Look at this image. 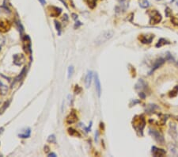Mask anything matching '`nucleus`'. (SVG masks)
<instances>
[{
  "label": "nucleus",
  "mask_w": 178,
  "mask_h": 157,
  "mask_svg": "<svg viewBox=\"0 0 178 157\" xmlns=\"http://www.w3.org/2000/svg\"><path fill=\"white\" fill-rule=\"evenodd\" d=\"M114 35V32L112 30H105L104 32H102L101 34L98 35V37L96 38L95 40V44L100 45L105 43L106 41H108L110 40Z\"/></svg>",
  "instance_id": "nucleus-1"
},
{
  "label": "nucleus",
  "mask_w": 178,
  "mask_h": 157,
  "mask_svg": "<svg viewBox=\"0 0 178 157\" xmlns=\"http://www.w3.org/2000/svg\"><path fill=\"white\" fill-rule=\"evenodd\" d=\"M145 125H146V121L142 116L135 117V119L133 120V127L135 128V130L137 132H139L142 136V130H143V128L145 127Z\"/></svg>",
  "instance_id": "nucleus-2"
},
{
  "label": "nucleus",
  "mask_w": 178,
  "mask_h": 157,
  "mask_svg": "<svg viewBox=\"0 0 178 157\" xmlns=\"http://www.w3.org/2000/svg\"><path fill=\"white\" fill-rule=\"evenodd\" d=\"M149 133L151 134L152 137H154V140L158 143H159V144H163L164 143H165V139H164V137H163V135L161 132H159L158 130H155V129H154V128H153V129L152 128H150Z\"/></svg>",
  "instance_id": "nucleus-3"
},
{
  "label": "nucleus",
  "mask_w": 178,
  "mask_h": 157,
  "mask_svg": "<svg viewBox=\"0 0 178 157\" xmlns=\"http://www.w3.org/2000/svg\"><path fill=\"white\" fill-rule=\"evenodd\" d=\"M151 13L153 14V15H151V19H150V24H151V25L158 24L160 21H162V17L161 15V14L157 11V10H152Z\"/></svg>",
  "instance_id": "nucleus-4"
},
{
  "label": "nucleus",
  "mask_w": 178,
  "mask_h": 157,
  "mask_svg": "<svg viewBox=\"0 0 178 157\" xmlns=\"http://www.w3.org/2000/svg\"><path fill=\"white\" fill-rule=\"evenodd\" d=\"M48 10H49L50 16L54 17H56L59 16V14H61V12H62L61 9L58 8V7H55V6H49Z\"/></svg>",
  "instance_id": "nucleus-5"
},
{
  "label": "nucleus",
  "mask_w": 178,
  "mask_h": 157,
  "mask_svg": "<svg viewBox=\"0 0 178 157\" xmlns=\"http://www.w3.org/2000/svg\"><path fill=\"white\" fill-rule=\"evenodd\" d=\"M152 154L154 156H162L164 155H165V151L164 149H161V148H158L154 146V147H152Z\"/></svg>",
  "instance_id": "nucleus-6"
},
{
  "label": "nucleus",
  "mask_w": 178,
  "mask_h": 157,
  "mask_svg": "<svg viewBox=\"0 0 178 157\" xmlns=\"http://www.w3.org/2000/svg\"><path fill=\"white\" fill-rule=\"evenodd\" d=\"M169 133L173 138H176L177 136V126L173 122H170L169 124Z\"/></svg>",
  "instance_id": "nucleus-7"
},
{
  "label": "nucleus",
  "mask_w": 178,
  "mask_h": 157,
  "mask_svg": "<svg viewBox=\"0 0 178 157\" xmlns=\"http://www.w3.org/2000/svg\"><path fill=\"white\" fill-rule=\"evenodd\" d=\"M77 119H78V117H77L76 113L74 111H72V112H70V113L69 114L68 116H67V122L68 124H73L74 122H76Z\"/></svg>",
  "instance_id": "nucleus-8"
},
{
  "label": "nucleus",
  "mask_w": 178,
  "mask_h": 157,
  "mask_svg": "<svg viewBox=\"0 0 178 157\" xmlns=\"http://www.w3.org/2000/svg\"><path fill=\"white\" fill-rule=\"evenodd\" d=\"M95 86H96V91L98 94V97H101V82H100L98 75H95Z\"/></svg>",
  "instance_id": "nucleus-9"
},
{
  "label": "nucleus",
  "mask_w": 178,
  "mask_h": 157,
  "mask_svg": "<svg viewBox=\"0 0 178 157\" xmlns=\"http://www.w3.org/2000/svg\"><path fill=\"white\" fill-rule=\"evenodd\" d=\"M92 78H93V72L91 71H88V73L86 74V76H85V86L86 88H89L90 87Z\"/></svg>",
  "instance_id": "nucleus-10"
},
{
  "label": "nucleus",
  "mask_w": 178,
  "mask_h": 157,
  "mask_svg": "<svg viewBox=\"0 0 178 157\" xmlns=\"http://www.w3.org/2000/svg\"><path fill=\"white\" fill-rule=\"evenodd\" d=\"M169 150L174 156H178V143H172L169 145Z\"/></svg>",
  "instance_id": "nucleus-11"
},
{
  "label": "nucleus",
  "mask_w": 178,
  "mask_h": 157,
  "mask_svg": "<svg viewBox=\"0 0 178 157\" xmlns=\"http://www.w3.org/2000/svg\"><path fill=\"white\" fill-rule=\"evenodd\" d=\"M164 62H165V59H162V58H159L156 60V61L154 62V66H153V68L151 70V71L150 72V75H151L153 71H154L156 69H158L159 67H161L162 64L164 63Z\"/></svg>",
  "instance_id": "nucleus-12"
},
{
  "label": "nucleus",
  "mask_w": 178,
  "mask_h": 157,
  "mask_svg": "<svg viewBox=\"0 0 178 157\" xmlns=\"http://www.w3.org/2000/svg\"><path fill=\"white\" fill-rule=\"evenodd\" d=\"M14 63H17V61H19V65H21L25 62V57L22 54H16L14 56Z\"/></svg>",
  "instance_id": "nucleus-13"
},
{
  "label": "nucleus",
  "mask_w": 178,
  "mask_h": 157,
  "mask_svg": "<svg viewBox=\"0 0 178 157\" xmlns=\"http://www.w3.org/2000/svg\"><path fill=\"white\" fill-rule=\"evenodd\" d=\"M10 29V24L8 22H4V21H0V31H7Z\"/></svg>",
  "instance_id": "nucleus-14"
},
{
  "label": "nucleus",
  "mask_w": 178,
  "mask_h": 157,
  "mask_svg": "<svg viewBox=\"0 0 178 157\" xmlns=\"http://www.w3.org/2000/svg\"><path fill=\"white\" fill-rule=\"evenodd\" d=\"M165 45H170V42L168 41L167 40H165V39H164V38H161L158 41V42L156 44V47L160 48V47H162V46Z\"/></svg>",
  "instance_id": "nucleus-15"
},
{
  "label": "nucleus",
  "mask_w": 178,
  "mask_h": 157,
  "mask_svg": "<svg viewBox=\"0 0 178 157\" xmlns=\"http://www.w3.org/2000/svg\"><path fill=\"white\" fill-rule=\"evenodd\" d=\"M153 39H154V36L149 39L147 38V37H146V36H142V37H139V40L143 43V44H150V43H151Z\"/></svg>",
  "instance_id": "nucleus-16"
},
{
  "label": "nucleus",
  "mask_w": 178,
  "mask_h": 157,
  "mask_svg": "<svg viewBox=\"0 0 178 157\" xmlns=\"http://www.w3.org/2000/svg\"><path fill=\"white\" fill-rule=\"evenodd\" d=\"M144 87H146V83L142 79H139L138 82V83L135 85V89L136 90H142L144 89Z\"/></svg>",
  "instance_id": "nucleus-17"
},
{
  "label": "nucleus",
  "mask_w": 178,
  "mask_h": 157,
  "mask_svg": "<svg viewBox=\"0 0 178 157\" xmlns=\"http://www.w3.org/2000/svg\"><path fill=\"white\" fill-rule=\"evenodd\" d=\"M97 0H87V4L90 6V8L94 9L97 5Z\"/></svg>",
  "instance_id": "nucleus-18"
},
{
  "label": "nucleus",
  "mask_w": 178,
  "mask_h": 157,
  "mask_svg": "<svg viewBox=\"0 0 178 157\" xmlns=\"http://www.w3.org/2000/svg\"><path fill=\"white\" fill-rule=\"evenodd\" d=\"M139 6H140V7H142V8L147 9V8H148L149 6H150V2L147 1V0H143V1H142L139 3Z\"/></svg>",
  "instance_id": "nucleus-19"
},
{
  "label": "nucleus",
  "mask_w": 178,
  "mask_h": 157,
  "mask_svg": "<svg viewBox=\"0 0 178 157\" xmlns=\"http://www.w3.org/2000/svg\"><path fill=\"white\" fill-rule=\"evenodd\" d=\"M6 91H7V87H6V86H5V85H2V83H0V94H5L6 93Z\"/></svg>",
  "instance_id": "nucleus-20"
},
{
  "label": "nucleus",
  "mask_w": 178,
  "mask_h": 157,
  "mask_svg": "<svg viewBox=\"0 0 178 157\" xmlns=\"http://www.w3.org/2000/svg\"><path fill=\"white\" fill-rule=\"evenodd\" d=\"M177 93H178V86H177V87L170 92L169 96H170V97H174V96H176L177 94Z\"/></svg>",
  "instance_id": "nucleus-21"
},
{
  "label": "nucleus",
  "mask_w": 178,
  "mask_h": 157,
  "mask_svg": "<svg viewBox=\"0 0 178 157\" xmlns=\"http://www.w3.org/2000/svg\"><path fill=\"white\" fill-rule=\"evenodd\" d=\"M68 131H69V134L71 135V136H80L79 134L78 133V132L75 131V130H74L73 128H69Z\"/></svg>",
  "instance_id": "nucleus-22"
},
{
  "label": "nucleus",
  "mask_w": 178,
  "mask_h": 157,
  "mask_svg": "<svg viewBox=\"0 0 178 157\" xmlns=\"http://www.w3.org/2000/svg\"><path fill=\"white\" fill-rule=\"evenodd\" d=\"M73 71H74L73 67H72V66H71V67H69V68H68V78H70L71 76H72Z\"/></svg>",
  "instance_id": "nucleus-23"
},
{
  "label": "nucleus",
  "mask_w": 178,
  "mask_h": 157,
  "mask_svg": "<svg viewBox=\"0 0 178 157\" xmlns=\"http://www.w3.org/2000/svg\"><path fill=\"white\" fill-rule=\"evenodd\" d=\"M48 141L49 142L54 143V142L55 141V136H54V135L50 136V137H48Z\"/></svg>",
  "instance_id": "nucleus-24"
},
{
  "label": "nucleus",
  "mask_w": 178,
  "mask_h": 157,
  "mask_svg": "<svg viewBox=\"0 0 178 157\" xmlns=\"http://www.w3.org/2000/svg\"><path fill=\"white\" fill-rule=\"evenodd\" d=\"M5 42V37L0 33V45H2Z\"/></svg>",
  "instance_id": "nucleus-25"
},
{
  "label": "nucleus",
  "mask_w": 178,
  "mask_h": 157,
  "mask_svg": "<svg viewBox=\"0 0 178 157\" xmlns=\"http://www.w3.org/2000/svg\"><path fill=\"white\" fill-rule=\"evenodd\" d=\"M55 27L57 29V30H59L60 31V29H61V27H60V24L59 22H58L57 21H55Z\"/></svg>",
  "instance_id": "nucleus-26"
},
{
  "label": "nucleus",
  "mask_w": 178,
  "mask_h": 157,
  "mask_svg": "<svg viewBox=\"0 0 178 157\" xmlns=\"http://www.w3.org/2000/svg\"><path fill=\"white\" fill-rule=\"evenodd\" d=\"M138 95H139L142 98H145V97H146V95L144 94V93H143V92H140L139 94H138Z\"/></svg>",
  "instance_id": "nucleus-27"
},
{
  "label": "nucleus",
  "mask_w": 178,
  "mask_h": 157,
  "mask_svg": "<svg viewBox=\"0 0 178 157\" xmlns=\"http://www.w3.org/2000/svg\"><path fill=\"white\" fill-rule=\"evenodd\" d=\"M39 1H40L41 2V4H43V5H44V4H45V0H39Z\"/></svg>",
  "instance_id": "nucleus-28"
},
{
  "label": "nucleus",
  "mask_w": 178,
  "mask_h": 157,
  "mask_svg": "<svg viewBox=\"0 0 178 157\" xmlns=\"http://www.w3.org/2000/svg\"><path fill=\"white\" fill-rule=\"evenodd\" d=\"M48 156H56V155L55 154V153H50V154L48 155Z\"/></svg>",
  "instance_id": "nucleus-29"
},
{
  "label": "nucleus",
  "mask_w": 178,
  "mask_h": 157,
  "mask_svg": "<svg viewBox=\"0 0 178 157\" xmlns=\"http://www.w3.org/2000/svg\"><path fill=\"white\" fill-rule=\"evenodd\" d=\"M175 119H176V120L178 121V116H177V117H176V118H175Z\"/></svg>",
  "instance_id": "nucleus-30"
},
{
  "label": "nucleus",
  "mask_w": 178,
  "mask_h": 157,
  "mask_svg": "<svg viewBox=\"0 0 178 157\" xmlns=\"http://www.w3.org/2000/svg\"><path fill=\"white\" fill-rule=\"evenodd\" d=\"M177 6H178V0H177Z\"/></svg>",
  "instance_id": "nucleus-31"
}]
</instances>
